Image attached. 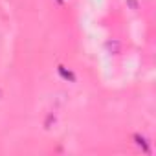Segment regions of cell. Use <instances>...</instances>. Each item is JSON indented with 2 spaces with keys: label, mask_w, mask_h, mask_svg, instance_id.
Segmentation results:
<instances>
[{
  "label": "cell",
  "mask_w": 156,
  "mask_h": 156,
  "mask_svg": "<svg viewBox=\"0 0 156 156\" xmlns=\"http://www.w3.org/2000/svg\"><path fill=\"white\" fill-rule=\"evenodd\" d=\"M57 70H59V75L62 77V79H66V81H70V83H73V81H75V75H73L70 70H66L64 66H59Z\"/></svg>",
  "instance_id": "1"
},
{
  "label": "cell",
  "mask_w": 156,
  "mask_h": 156,
  "mask_svg": "<svg viewBox=\"0 0 156 156\" xmlns=\"http://www.w3.org/2000/svg\"><path fill=\"white\" fill-rule=\"evenodd\" d=\"M134 140H136V143H138L145 152H149V145H147V140H145V138H141L140 134H136V136H134Z\"/></svg>",
  "instance_id": "2"
},
{
  "label": "cell",
  "mask_w": 156,
  "mask_h": 156,
  "mask_svg": "<svg viewBox=\"0 0 156 156\" xmlns=\"http://www.w3.org/2000/svg\"><path fill=\"white\" fill-rule=\"evenodd\" d=\"M129 4L132 6V9H136V8H138V4H136V0H129Z\"/></svg>",
  "instance_id": "3"
},
{
  "label": "cell",
  "mask_w": 156,
  "mask_h": 156,
  "mask_svg": "<svg viewBox=\"0 0 156 156\" xmlns=\"http://www.w3.org/2000/svg\"><path fill=\"white\" fill-rule=\"evenodd\" d=\"M2 96H4V94H2V90H0V99H2Z\"/></svg>",
  "instance_id": "4"
}]
</instances>
